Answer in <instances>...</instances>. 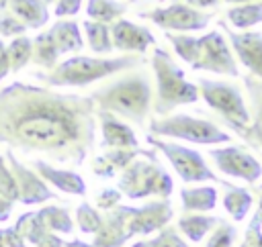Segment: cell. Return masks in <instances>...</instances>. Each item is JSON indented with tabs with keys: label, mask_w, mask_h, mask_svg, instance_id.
I'll return each mask as SVG.
<instances>
[{
	"label": "cell",
	"mask_w": 262,
	"mask_h": 247,
	"mask_svg": "<svg viewBox=\"0 0 262 247\" xmlns=\"http://www.w3.org/2000/svg\"><path fill=\"white\" fill-rule=\"evenodd\" d=\"M29 167L35 169L41 180H45L49 186H53L59 192H66V194H72V196H84L86 194V182L74 169L57 167V165H53L45 159H31Z\"/></svg>",
	"instance_id": "obj_18"
},
{
	"label": "cell",
	"mask_w": 262,
	"mask_h": 247,
	"mask_svg": "<svg viewBox=\"0 0 262 247\" xmlns=\"http://www.w3.org/2000/svg\"><path fill=\"white\" fill-rule=\"evenodd\" d=\"M0 247H6V243H4V231L0 229Z\"/></svg>",
	"instance_id": "obj_49"
},
{
	"label": "cell",
	"mask_w": 262,
	"mask_h": 247,
	"mask_svg": "<svg viewBox=\"0 0 262 247\" xmlns=\"http://www.w3.org/2000/svg\"><path fill=\"white\" fill-rule=\"evenodd\" d=\"M55 49L59 55L68 53H78L84 47V37L82 29L74 18H57L49 29H47Z\"/></svg>",
	"instance_id": "obj_20"
},
{
	"label": "cell",
	"mask_w": 262,
	"mask_h": 247,
	"mask_svg": "<svg viewBox=\"0 0 262 247\" xmlns=\"http://www.w3.org/2000/svg\"><path fill=\"white\" fill-rule=\"evenodd\" d=\"M190 67L194 71H209V73L239 78L237 61L221 31H209L199 37V49Z\"/></svg>",
	"instance_id": "obj_9"
},
{
	"label": "cell",
	"mask_w": 262,
	"mask_h": 247,
	"mask_svg": "<svg viewBox=\"0 0 262 247\" xmlns=\"http://www.w3.org/2000/svg\"><path fill=\"white\" fill-rule=\"evenodd\" d=\"M129 247H149V239H143V241H135V243H131Z\"/></svg>",
	"instance_id": "obj_47"
},
{
	"label": "cell",
	"mask_w": 262,
	"mask_h": 247,
	"mask_svg": "<svg viewBox=\"0 0 262 247\" xmlns=\"http://www.w3.org/2000/svg\"><path fill=\"white\" fill-rule=\"evenodd\" d=\"M84 35H86V43L90 47L92 53H96L98 57H106L113 51V41H111V24L104 22H96V20H84L82 22Z\"/></svg>",
	"instance_id": "obj_26"
},
{
	"label": "cell",
	"mask_w": 262,
	"mask_h": 247,
	"mask_svg": "<svg viewBox=\"0 0 262 247\" xmlns=\"http://www.w3.org/2000/svg\"><path fill=\"white\" fill-rule=\"evenodd\" d=\"M149 135L160 139H178L194 145H215V143H231V135L217 127L215 122L190 114H168V116H154L149 118Z\"/></svg>",
	"instance_id": "obj_6"
},
{
	"label": "cell",
	"mask_w": 262,
	"mask_h": 247,
	"mask_svg": "<svg viewBox=\"0 0 262 247\" xmlns=\"http://www.w3.org/2000/svg\"><path fill=\"white\" fill-rule=\"evenodd\" d=\"M12 229L27 241V245H37L43 237H45V233H49L47 229H45V225H43V220L39 218V214H37V210H29V212H23L18 218H16V223L12 225Z\"/></svg>",
	"instance_id": "obj_30"
},
{
	"label": "cell",
	"mask_w": 262,
	"mask_h": 247,
	"mask_svg": "<svg viewBox=\"0 0 262 247\" xmlns=\"http://www.w3.org/2000/svg\"><path fill=\"white\" fill-rule=\"evenodd\" d=\"M76 225L84 235H96L102 225V214L90 202H80L76 206Z\"/></svg>",
	"instance_id": "obj_33"
},
{
	"label": "cell",
	"mask_w": 262,
	"mask_h": 247,
	"mask_svg": "<svg viewBox=\"0 0 262 247\" xmlns=\"http://www.w3.org/2000/svg\"><path fill=\"white\" fill-rule=\"evenodd\" d=\"M211 163L217 171L227 178L242 180L248 184H256L262 178V161L239 145H219L207 151Z\"/></svg>",
	"instance_id": "obj_10"
},
{
	"label": "cell",
	"mask_w": 262,
	"mask_h": 247,
	"mask_svg": "<svg viewBox=\"0 0 262 247\" xmlns=\"http://www.w3.org/2000/svg\"><path fill=\"white\" fill-rule=\"evenodd\" d=\"M35 247H63V239L57 233H45V237Z\"/></svg>",
	"instance_id": "obj_42"
},
{
	"label": "cell",
	"mask_w": 262,
	"mask_h": 247,
	"mask_svg": "<svg viewBox=\"0 0 262 247\" xmlns=\"http://www.w3.org/2000/svg\"><path fill=\"white\" fill-rule=\"evenodd\" d=\"M27 33V27L25 22H20L8 8L0 12V37H6V39H14V37H20Z\"/></svg>",
	"instance_id": "obj_37"
},
{
	"label": "cell",
	"mask_w": 262,
	"mask_h": 247,
	"mask_svg": "<svg viewBox=\"0 0 262 247\" xmlns=\"http://www.w3.org/2000/svg\"><path fill=\"white\" fill-rule=\"evenodd\" d=\"M96 127L100 129V145L104 149H119V147H139V139L135 135V131L121 120L119 116L106 112V110H98L96 108Z\"/></svg>",
	"instance_id": "obj_19"
},
{
	"label": "cell",
	"mask_w": 262,
	"mask_h": 247,
	"mask_svg": "<svg viewBox=\"0 0 262 247\" xmlns=\"http://www.w3.org/2000/svg\"><path fill=\"white\" fill-rule=\"evenodd\" d=\"M174 216V206L170 198L166 200H151L143 206H133L131 212V235L133 237H145L151 233L162 231L168 227V223Z\"/></svg>",
	"instance_id": "obj_16"
},
{
	"label": "cell",
	"mask_w": 262,
	"mask_h": 247,
	"mask_svg": "<svg viewBox=\"0 0 262 247\" xmlns=\"http://www.w3.org/2000/svg\"><path fill=\"white\" fill-rule=\"evenodd\" d=\"M8 8V0H0V12Z\"/></svg>",
	"instance_id": "obj_48"
},
{
	"label": "cell",
	"mask_w": 262,
	"mask_h": 247,
	"mask_svg": "<svg viewBox=\"0 0 262 247\" xmlns=\"http://www.w3.org/2000/svg\"><path fill=\"white\" fill-rule=\"evenodd\" d=\"M254 192H256V208L252 218L248 220L244 239L237 247H262V184Z\"/></svg>",
	"instance_id": "obj_32"
},
{
	"label": "cell",
	"mask_w": 262,
	"mask_h": 247,
	"mask_svg": "<svg viewBox=\"0 0 262 247\" xmlns=\"http://www.w3.org/2000/svg\"><path fill=\"white\" fill-rule=\"evenodd\" d=\"M29 247H31V245H29Z\"/></svg>",
	"instance_id": "obj_51"
},
{
	"label": "cell",
	"mask_w": 262,
	"mask_h": 247,
	"mask_svg": "<svg viewBox=\"0 0 262 247\" xmlns=\"http://www.w3.org/2000/svg\"><path fill=\"white\" fill-rule=\"evenodd\" d=\"M194 84L205 104L213 112H217L221 120L242 139L250 127V112L242 90L231 82L209 80V78H199Z\"/></svg>",
	"instance_id": "obj_7"
},
{
	"label": "cell",
	"mask_w": 262,
	"mask_h": 247,
	"mask_svg": "<svg viewBox=\"0 0 262 247\" xmlns=\"http://www.w3.org/2000/svg\"><path fill=\"white\" fill-rule=\"evenodd\" d=\"M12 214V202L0 196V223H6Z\"/></svg>",
	"instance_id": "obj_44"
},
{
	"label": "cell",
	"mask_w": 262,
	"mask_h": 247,
	"mask_svg": "<svg viewBox=\"0 0 262 247\" xmlns=\"http://www.w3.org/2000/svg\"><path fill=\"white\" fill-rule=\"evenodd\" d=\"M121 198H123V194L117 190V188H102L98 194H96V200H94V204H96V208H100V210H111V208H115L117 204H121Z\"/></svg>",
	"instance_id": "obj_38"
},
{
	"label": "cell",
	"mask_w": 262,
	"mask_h": 247,
	"mask_svg": "<svg viewBox=\"0 0 262 247\" xmlns=\"http://www.w3.org/2000/svg\"><path fill=\"white\" fill-rule=\"evenodd\" d=\"M149 247H192V245H188V241L182 239L176 227H164L162 231H158L154 239H149Z\"/></svg>",
	"instance_id": "obj_36"
},
{
	"label": "cell",
	"mask_w": 262,
	"mask_h": 247,
	"mask_svg": "<svg viewBox=\"0 0 262 247\" xmlns=\"http://www.w3.org/2000/svg\"><path fill=\"white\" fill-rule=\"evenodd\" d=\"M237 239V229L235 225L227 223V220H219V225L209 233V239L205 243V247H233Z\"/></svg>",
	"instance_id": "obj_34"
},
{
	"label": "cell",
	"mask_w": 262,
	"mask_h": 247,
	"mask_svg": "<svg viewBox=\"0 0 262 247\" xmlns=\"http://www.w3.org/2000/svg\"><path fill=\"white\" fill-rule=\"evenodd\" d=\"M221 33L225 35L233 57L250 71V76L262 80V33L260 31H235L227 22H219Z\"/></svg>",
	"instance_id": "obj_13"
},
{
	"label": "cell",
	"mask_w": 262,
	"mask_h": 247,
	"mask_svg": "<svg viewBox=\"0 0 262 247\" xmlns=\"http://www.w3.org/2000/svg\"><path fill=\"white\" fill-rule=\"evenodd\" d=\"M111 41L115 51L123 55H141V57L151 45H156V37L147 27L127 18H119L111 24Z\"/></svg>",
	"instance_id": "obj_14"
},
{
	"label": "cell",
	"mask_w": 262,
	"mask_h": 247,
	"mask_svg": "<svg viewBox=\"0 0 262 247\" xmlns=\"http://www.w3.org/2000/svg\"><path fill=\"white\" fill-rule=\"evenodd\" d=\"M223 2L235 6V4H250V2H262V0H223Z\"/></svg>",
	"instance_id": "obj_46"
},
{
	"label": "cell",
	"mask_w": 262,
	"mask_h": 247,
	"mask_svg": "<svg viewBox=\"0 0 262 247\" xmlns=\"http://www.w3.org/2000/svg\"><path fill=\"white\" fill-rule=\"evenodd\" d=\"M41 2H43V4H47V6H49V4H55V2H57V0H41Z\"/></svg>",
	"instance_id": "obj_50"
},
{
	"label": "cell",
	"mask_w": 262,
	"mask_h": 247,
	"mask_svg": "<svg viewBox=\"0 0 262 247\" xmlns=\"http://www.w3.org/2000/svg\"><path fill=\"white\" fill-rule=\"evenodd\" d=\"M117 190L129 200H143L151 196L166 200L174 192V180L158 159L137 157L123 171H119Z\"/></svg>",
	"instance_id": "obj_5"
},
{
	"label": "cell",
	"mask_w": 262,
	"mask_h": 247,
	"mask_svg": "<svg viewBox=\"0 0 262 247\" xmlns=\"http://www.w3.org/2000/svg\"><path fill=\"white\" fill-rule=\"evenodd\" d=\"M127 69L117 73L100 88L90 92V98L98 110H106L121 120L133 125H145L151 112V82L149 73L139 69Z\"/></svg>",
	"instance_id": "obj_2"
},
{
	"label": "cell",
	"mask_w": 262,
	"mask_h": 247,
	"mask_svg": "<svg viewBox=\"0 0 262 247\" xmlns=\"http://www.w3.org/2000/svg\"><path fill=\"white\" fill-rule=\"evenodd\" d=\"M137 157H147V159H158L156 149H141V147H119V149H106L102 155L94 157L92 161V174L96 178H115L119 171H123L131 161Z\"/></svg>",
	"instance_id": "obj_17"
},
{
	"label": "cell",
	"mask_w": 262,
	"mask_h": 247,
	"mask_svg": "<svg viewBox=\"0 0 262 247\" xmlns=\"http://www.w3.org/2000/svg\"><path fill=\"white\" fill-rule=\"evenodd\" d=\"M37 214H39V218L43 220V225L49 233H57V235L74 233V220H72L68 208L51 204V206H41L37 210Z\"/></svg>",
	"instance_id": "obj_27"
},
{
	"label": "cell",
	"mask_w": 262,
	"mask_h": 247,
	"mask_svg": "<svg viewBox=\"0 0 262 247\" xmlns=\"http://www.w3.org/2000/svg\"><path fill=\"white\" fill-rule=\"evenodd\" d=\"M8 10L27 29H41L49 22V8L41 0H8Z\"/></svg>",
	"instance_id": "obj_24"
},
{
	"label": "cell",
	"mask_w": 262,
	"mask_h": 247,
	"mask_svg": "<svg viewBox=\"0 0 262 247\" xmlns=\"http://www.w3.org/2000/svg\"><path fill=\"white\" fill-rule=\"evenodd\" d=\"M219 216L213 214H203V212H184L178 223H176V231L188 241V243H201L217 225H219Z\"/></svg>",
	"instance_id": "obj_21"
},
{
	"label": "cell",
	"mask_w": 262,
	"mask_h": 247,
	"mask_svg": "<svg viewBox=\"0 0 262 247\" xmlns=\"http://www.w3.org/2000/svg\"><path fill=\"white\" fill-rule=\"evenodd\" d=\"M151 69L156 76V98L151 108L158 116H168L178 106L194 104L201 98L196 84L186 80L182 67L174 61L170 51L154 47Z\"/></svg>",
	"instance_id": "obj_4"
},
{
	"label": "cell",
	"mask_w": 262,
	"mask_h": 247,
	"mask_svg": "<svg viewBox=\"0 0 262 247\" xmlns=\"http://www.w3.org/2000/svg\"><path fill=\"white\" fill-rule=\"evenodd\" d=\"M57 59H59V53L49 37L47 31L43 33H37L33 37V55H31V61L37 65V67H43V69H53L57 65Z\"/></svg>",
	"instance_id": "obj_28"
},
{
	"label": "cell",
	"mask_w": 262,
	"mask_h": 247,
	"mask_svg": "<svg viewBox=\"0 0 262 247\" xmlns=\"http://www.w3.org/2000/svg\"><path fill=\"white\" fill-rule=\"evenodd\" d=\"M4 159H8V167L12 171L16 188H18V202H23L27 206H35V204H43V202L57 198V192H53L51 186L45 180H41L35 169H31L27 163H23L14 155L12 149L6 147Z\"/></svg>",
	"instance_id": "obj_12"
},
{
	"label": "cell",
	"mask_w": 262,
	"mask_h": 247,
	"mask_svg": "<svg viewBox=\"0 0 262 247\" xmlns=\"http://www.w3.org/2000/svg\"><path fill=\"white\" fill-rule=\"evenodd\" d=\"M125 10H127V6L117 0H88L86 2L88 20H96V22H104V24H113L115 20H119L125 14Z\"/></svg>",
	"instance_id": "obj_29"
},
{
	"label": "cell",
	"mask_w": 262,
	"mask_h": 247,
	"mask_svg": "<svg viewBox=\"0 0 262 247\" xmlns=\"http://www.w3.org/2000/svg\"><path fill=\"white\" fill-rule=\"evenodd\" d=\"M145 141L168 159V163L172 165V169L184 184H205V182H213L221 186L225 184V180L215 176V171L209 167L203 153H199L196 149L184 147L180 143H172L168 139L154 137L149 133L145 135Z\"/></svg>",
	"instance_id": "obj_8"
},
{
	"label": "cell",
	"mask_w": 262,
	"mask_h": 247,
	"mask_svg": "<svg viewBox=\"0 0 262 247\" xmlns=\"http://www.w3.org/2000/svg\"><path fill=\"white\" fill-rule=\"evenodd\" d=\"M0 196L6 198V200H10L12 204L18 202V188H16V182L12 178V171L6 165V159H4L2 153H0Z\"/></svg>",
	"instance_id": "obj_35"
},
{
	"label": "cell",
	"mask_w": 262,
	"mask_h": 247,
	"mask_svg": "<svg viewBox=\"0 0 262 247\" xmlns=\"http://www.w3.org/2000/svg\"><path fill=\"white\" fill-rule=\"evenodd\" d=\"M10 73V63H8V53H6V45H4V41L0 39V84H2V80L6 78Z\"/></svg>",
	"instance_id": "obj_41"
},
{
	"label": "cell",
	"mask_w": 262,
	"mask_h": 247,
	"mask_svg": "<svg viewBox=\"0 0 262 247\" xmlns=\"http://www.w3.org/2000/svg\"><path fill=\"white\" fill-rule=\"evenodd\" d=\"M137 14L170 33H199L205 31L211 22V14H205L182 2H170L168 6H160Z\"/></svg>",
	"instance_id": "obj_11"
},
{
	"label": "cell",
	"mask_w": 262,
	"mask_h": 247,
	"mask_svg": "<svg viewBox=\"0 0 262 247\" xmlns=\"http://www.w3.org/2000/svg\"><path fill=\"white\" fill-rule=\"evenodd\" d=\"M141 63H143L141 55H119V57L72 55L39 78L49 88H82L92 82L139 67Z\"/></svg>",
	"instance_id": "obj_3"
},
{
	"label": "cell",
	"mask_w": 262,
	"mask_h": 247,
	"mask_svg": "<svg viewBox=\"0 0 262 247\" xmlns=\"http://www.w3.org/2000/svg\"><path fill=\"white\" fill-rule=\"evenodd\" d=\"M180 202L184 212H211L217 206V190L215 186H184L180 190Z\"/></svg>",
	"instance_id": "obj_22"
},
{
	"label": "cell",
	"mask_w": 262,
	"mask_h": 247,
	"mask_svg": "<svg viewBox=\"0 0 262 247\" xmlns=\"http://www.w3.org/2000/svg\"><path fill=\"white\" fill-rule=\"evenodd\" d=\"M225 192H223V208L225 212L231 216V220L235 223H242L250 210H252V204H254V194L248 190V188H242V186H233L229 182L223 184Z\"/></svg>",
	"instance_id": "obj_23"
},
{
	"label": "cell",
	"mask_w": 262,
	"mask_h": 247,
	"mask_svg": "<svg viewBox=\"0 0 262 247\" xmlns=\"http://www.w3.org/2000/svg\"><path fill=\"white\" fill-rule=\"evenodd\" d=\"M170 2H182L186 6H192V8L201 10V8H215L221 0H170Z\"/></svg>",
	"instance_id": "obj_43"
},
{
	"label": "cell",
	"mask_w": 262,
	"mask_h": 247,
	"mask_svg": "<svg viewBox=\"0 0 262 247\" xmlns=\"http://www.w3.org/2000/svg\"><path fill=\"white\" fill-rule=\"evenodd\" d=\"M6 53H8L10 71H12V73L20 71L27 63H31V55H33V39L27 37V35H20V37L10 39V43L6 45Z\"/></svg>",
	"instance_id": "obj_31"
},
{
	"label": "cell",
	"mask_w": 262,
	"mask_h": 247,
	"mask_svg": "<svg viewBox=\"0 0 262 247\" xmlns=\"http://www.w3.org/2000/svg\"><path fill=\"white\" fill-rule=\"evenodd\" d=\"M96 106L90 96L10 82L0 88V143L20 153H41L63 165H84L94 147Z\"/></svg>",
	"instance_id": "obj_1"
},
{
	"label": "cell",
	"mask_w": 262,
	"mask_h": 247,
	"mask_svg": "<svg viewBox=\"0 0 262 247\" xmlns=\"http://www.w3.org/2000/svg\"><path fill=\"white\" fill-rule=\"evenodd\" d=\"M225 18L231 24V29L248 31L262 22V2H250V4H235L225 10Z\"/></svg>",
	"instance_id": "obj_25"
},
{
	"label": "cell",
	"mask_w": 262,
	"mask_h": 247,
	"mask_svg": "<svg viewBox=\"0 0 262 247\" xmlns=\"http://www.w3.org/2000/svg\"><path fill=\"white\" fill-rule=\"evenodd\" d=\"M63 247H92V243H86L80 239H70V241H63Z\"/></svg>",
	"instance_id": "obj_45"
},
{
	"label": "cell",
	"mask_w": 262,
	"mask_h": 247,
	"mask_svg": "<svg viewBox=\"0 0 262 247\" xmlns=\"http://www.w3.org/2000/svg\"><path fill=\"white\" fill-rule=\"evenodd\" d=\"M2 231H4V243H6V247H29L27 241H25L12 227H6V229H2Z\"/></svg>",
	"instance_id": "obj_40"
},
{
	"label": "cell",
	"mask_w": 262,
	"mask_h": 247,
	"mask_svg": "<svg viewBox=\"0 0 262 247\" xmlns=\"http://www.w3.org/2000/svg\"><path fill=\"white\" fill-rule=\"evenodd\" d=\"M131 212L133 206L129 204H117L115 208L106 210L102 225L94 235L92 247H123L127 241H131Z\"/></svg>",
	"instance_id": "obj_15"
},
{
	"label": "cell",
	"mask_w": 262,
	"mask_h": 247,
	"mask_svg": "<svg viewBox=\"0 0 262 247\" xmlns=\"http://www.w3.org/2000/svg\"><path fill=\"white\" fill-rule=\"evenodd\" d=\"M82 0H57L53 4V14L55 18H72L80 12Z\"/></svg>",
	"instance_id": "obj_39"
}]
</instances>
